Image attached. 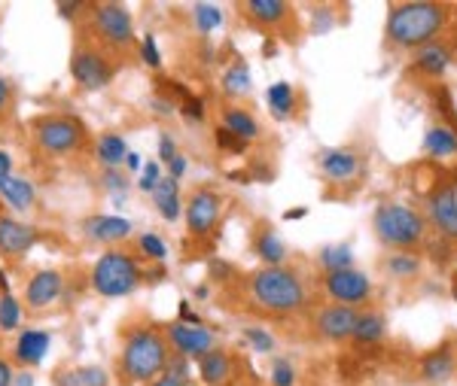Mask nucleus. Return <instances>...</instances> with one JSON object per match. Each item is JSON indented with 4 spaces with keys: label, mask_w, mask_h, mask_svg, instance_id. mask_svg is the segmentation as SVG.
<instances>
[{
    "label": "nucleus",
    "mask_w": 457,
    "mask_h": 386,
    "mask_svg": "<svg viewBox=\"0 0 457 386\" xmlns=\"http://www.w3.org/2000/svg\"><path fill=\"white\" fill-rule=\"evenodd\" d=\"M180 110H183V116H187L189 122H204V104H202V98H196V95L183 98Z\"/></svg>",
    "instance_id": "obj_43"
},
{
    "label": "nucleus",
    "mask_w": 457,
    "mask_h": 386,
    "mask_svg": "<svg viewBox=\"0 0 457 386\" xmlns=\"http://www.w3.org/2000/svg\"><path fill=\"white\" fill-rule=\"evenodd\" d=\"M83 228L92 240H101V244H116L132 234V223L125 217H92L85 219Z\"/></svg>",
    "instance_id": "obj_18"
},
{
    "label": "nucleus",
    "mask_w": 457,
    "mask_h": 386,
    "mask_svg": "<svg viewBox=\"0 0 457 386\" xmlns=\"http://www.w3.org/2000/svg\"><path fill=\"white\" fill-rule=\"evenodd\" d=\"M220 207H223V201H220V195H217V192H211V189H202V192H196V195L189 198V204H187V225H189V232L196 234V238L208 234L211 228L217 225Z\"/></svg>",
    "instance_id": "obj_12"
},
{
    "label": "nucleus",
    "mask_w": 457,
    "mask_h": 386,
    "mask_svg": "<svg viewBox=\"0 0 457 386\" xmlns=\"http://www.w3.org/2000/svg\"><path fill=\"white\" fill-rule=\"evenodd\" d=\"M34 244H37V228L19 223V219L0 217V253L25 256Z\"/></svg>",
    "instance_id": "obj_15"
},
{
    "label": "nucleus",
    "mask_w": 457,
    "mask_h": 386,
    "mask_svg": "<svg viewBox=\"0 0 457 386\" xmlns=\"http://www.w3.org/2000/svg\"><path fill=\"white\" fill-rule=\"evenodd\" d=\"M384 332H388V319L381 317V313L375 311H360V317H357V326H354V341H360V344H378V341L384 338Z\"/></svg>",
    "instance_id": "obj_24"
},
{
    "label": "nucleus",
    "mask_w": 457,
    "mask_h": 386,
    "mask_svg": "<svg viewBox=\"0 0 457 386\" xmlns=\"http://www.w3.org/2000/svg\"><path fill=\"white\" fill-rule=\"evenodd\" d=\"M223 89H226V95H245V91L250 89V70H247V64H232V67L226 70Z\"/></svg>",
    "instance_id": "obj_34"
},
{
    "label": "nucleus",
    "mask_w": 457,
    "mask_h": 386,
    "mask_svg": "<svg viewBox=\"0 0 457 386\" xmlns=\"http://www.w3.org/2000/svg\"><path fill=\"white\" fill-rule=\"evenodd\" d=\"M247 12L260 25H281L284 19H290V6L281 4V0H250Z\"/></svg>",
    "instance_id": "obj_29"
},
{
    "label": "nucleus",
    "mask_w": 457,
    "mask_h": 386,
    "mask_svg": "<svg viewBox=\"0 0 457 386\" xmlns=\"http://www.w3.org/2000/svg\"><path fill=\"white\" fill-rule=\"evenodd\" d=\"M177 323H187V326H202V319H198V313L189 307V302H180V319H177Z\"/></svg>",
    "instance_id": "obj_47"
},
{
    "label": "nucleus",
    "mask_w": 457,
    "mask_h": 386,
    "mask_svg": "<svg viewBox=\"0 0 457 386\" xmlns=\"http://www.w3.org/2000/svg\"><path fill=\"white\" fill-rule=\"evenodd\" d=\"M19 319H21V304L16 302V295L4 292V295H0V328L12 332V328L19 326Z\"/></svg>",
    "instance_id": "obj_35"
},
{
    "label": "nucleus",
    "mask_w": 457,
    "mask_h": 386,
    "mask_svg": "<svg viewBox=\"0 0 457 386\" xmlns=\"http://www.w3.org/2000/svg\"><path fill=\"white\" fill-rule=\"evenodd\" d=\"M0 195L6 198L16 210H31L34 201H37V192H34L31 180H21V177H6L0 180Z\"/></svg>",
    "instance_id": "obj_22"
},
{
    "label": "nucleus",
    "mask_w": 457,
    "mask_h": 386,
    "mask_svg": "<svg viewBox=\"0 0 457 386\" xmlns=\"http://www.w3.org/2000/svg\"><path fill=\"white\" fill-rule=\"evenodd\" d=\"M171 344L177 347V353L187 359H202L204 353L213 350V332L204 326H187V323H171L168 328Z\"/></svg>",
    "instance_id": "obj_11"
},
{
    "label": "nucleus",
    "mask_w": 457,
    "mask_h": 386,
    "mask_svg": "<svg viewBox=\"0 0 457 386\" xmlns=\"http://www.w3.org/2000/svg\"><path fill=\"white\" fill-rule=\"evenodd\" d=\"M245 338L256 353H271L275 350V338H271L266 328H245Z\"/></svg>",
    "instance_id": "obj_38"
},
{
    "label": "nucleus",
    "mask_w": 457,
    "mask_h": 386,
    "mask_svg": "<svg viewBox=\"0 0 457 386\" xmlns=\"http://www.w3.org/2000/svg\"><path fill=\"white\" fill-rule=\"evenodd\" d=\"M95 153H98V161H101L107 170H116V164H123L128 155V143L123 134H101Z\"/></svg>",
    "instance_id": "obj_27"
},
{
    "label": "nucleus",
    "mask_w": 457,
    "mask_h": 386,
    "mask_svg": "<svg viewBox=\"0 0 457 386\" xmlns=\"http://www.w3.org/2000/svg\"><path fill=\"white\" fill-rule=\"evenodd\" d=\"M149 386H187L183 381H177V377H171V374H162V377H156Z\"/></svg>",
    "instance_id": "obj_52"
},
{
    "label": "nucleus",
    "mask_w": 457,
    "mask_h": 386,
    "mask_svg": "<svg viewBox=\"0 0 457 386\" xmlns=\"http://www.w3.org/2000/svg\"><path fill=\"white\" fill-rule=\"evenodd\" d=\"M153 201H156L159 213L168 219V223L180 219L183 210H180V189H177V180H171V177L159 180V185H156V192H153Z\"/></svg>",
    "instance_id": "obj_25"
},
{
    "label": "nucleus",
    "mask_w": 457,
    "mask_h": 386,
    "mask_svg": "<svg viewBox=\"0 0 457 386\" xmlns=\"http://www.w3.org/2000/svg\"><path fill=\"white\" fill-rule=\"evenodd\" d=\"M448 64H452V49H448L445 43H427V46L415 49L412 67L427 76H442L448 70Z\"/></svg>",
    "instance_id": "obj_19"
},
{
    "label": "nucleus",
    "mask_w": 457,
    "mask_h": 386,
    "mask_svg": "<svg viewBox=\"0 0 457 386\" xmlns=\"http://www.w3.org/2000/svg\"><path fill=\"white\" fill-rule=\"evenodd\" d=\"M357 317L360 311L357 307H348V304H330L320 311L317 317V332L330 341H345L354 335V326H357Z\"/></svg>",
    "instance_id": "obj_13"
},
{
    "label": "nucleus",
    "mask_w": 457,
    "mask_h": 386,
    "mask_svg": "<svg viewBox=\"0 0 457 386\" xmlns=\"http://www.w3.org/2000/svg\"><path fill=\"white\" fill-rule=\"evenodd\" d=\"M10 104H12V89H10V83L0 76V113L10 110Z\"/></svg>",
    "instance_id": "obj_48"
},
{
    "label": "nucleus",
    "mask_w": 457,
    "mask_h": 386,
    "mask_svg": "<svg viewBox=\"0 0 457 386\" xmlns=\"http://www.w3.org/2000/svg\"><path fill=\"white\" fill-rule=\"evenodd\" d=\"M125 168H128V170H140V168H144V161H140V155H138V153H132V149H128Z\"/></svg>",
    "instance_id": "obj_51"
},
{
    "label": "nucleus",
    "mask_w": 457,
    "mask_h": 386,
    "mask_svg": "<svg viewBox=\"0 0 457 386\" xmlns=\"http://www.w3.org/2000/svg\"><path fill=\"white\" fill-rule=\"evenodd\" d=\"M138 247H140V253H144L147 259H153V262H165L168 259V247H165V240H162L159 234H140Z\"/></svg>",
    "instance_id": "obj_37"
},
{
    "label": "nucleus",
    "mask_w": 457,
    "mask_h": 386,
    "mask_svg": "<svg viewBox=\"0 0 457 386\" xmlns=\"http://www.w3.org/2000/svg\"><path fill=\"white\" fill-rule=\"evenodd\" d=\"M140 286V268L123 249H107L98 256L95 268H92V289L104 298H123L132 295Z\"/></svg>",
    "instance_id": "obj_5"
},
{
    "label": "nucleus",
    "mask_w": 457,
    "mask_h": 386,
    "mask_svg": "<svg viewBox=\"0 0 457 386\" xmlns=\"http://www.w3.org/2000/svg\"><path fill=\"white\" fill-rule=\"evenodd\" d=\"M388 271L394 277H415L421 271V256L397 249V253H390V259H388Z\"/></svg>",
    "instance_id": "obj_32"
},
{
    "label": "nucleus",
    "mask_w": 457,
    "mask_h": 386,
    "mask_svg": "<svg viewBox=\"0 0 457 386\" xmlns=\"http://www.w3.org/2000/svg\"><path fill=\"white\" fill-rule=\"evenodd\" d=\"M373 225L381 244L405 249V253H409L412 247L424 244V234H427L424 217L405 204H381L373 217Z\"/></svg>",
    "instance_id": "obj_4"
},
{
    "label": "nucleus",
    "mask_w": 457,
    "mask_h": 386,
    "mask_svg": "<svg viewBox=\"0 0 457 386\" xmlns=\"http://www.w3.org/2000/svg\"><path fill=\"white\" fill-rule=\"evenodd\" d=\"M424 153L430 159H452L457 155V131L448 125H433L430 131L424 134Z\"/></svg>",
    "instance_id": "obj_21"
},
{
    "label": "nucleus",
    "mask_w": 457,
    "mask_h": 386,
    "mask_svg": "<svg viewBox=\"0 0 457 386\" xmlns=\"http://www.w3.org/2000/svg\"><path fill=\"white\" fill-rule=\"evenodd\" d=\"M427 217L448 240H457V189L452 183H439L427 195Z\"/></svg>",
    "instance_id": "obj_10"
},
{
    "label": "nucleus",
    "mask_w": 457,
    "mask_h": 386,
    "mask_svg": "<svg viewBox=\"0 0 457 386\" xmlns=\"http://www.w3.org/2000/svg\"><path fill=\"white\" fill-rule=\"evenodd\" d=\"M6 177H12V159H10V153L0 149V180H6Z\"/></svg>",
    "instance_id": "obj_49"
},
{
    "label": "nucleus",
    "mask_w": 457,
    "mask_h": 386,
    "mask_svg": "<svg viewBox=\"0 0 457 386\" xmlns=\"http://www.w3.org/2000/svg\"><path fill=\"white\" fill-rule=\"evenodd\" d=\"M354 262L351 256V247L348 244H333V247H324L320 249V264L326 268V274H335V271H348Z\"/></svg>",
    "instance_id": "obj_31"
},
{
    "label": "nucleus",
    "mask_w": 457,
    "mask_h": 386,
    "mask_svg": "<svg viewBox=\"0 0 457 386\" xmlns=\"http://www.w3.org/2000/svg\"><path fill=\"white\" fill-rule=\"evenodd\" d=\"M320 174L326 177V180L333 183H348L354 180L357 174H360V155L351 153V149H326V153H320Z\"/></svg>",
    "instance_id": "obj_14"
},
{
    "label": "nucleus",
    "mask_w": 457,
    "mask_h": 386,
    "mask_svg": "<svg viewBox=\"0 0 457 386\" xmlns=\"http://www.w3.org/2000/svg\"><path fill=\"white\" fill-rule=\"evenodd\" d=\"M159 180H162V168H159V161H147V168H140V189L153 195L156 185H159Z\"/></svg>",
    "instance_id": "obj_42"
},
{
    "label": "nucleus",
    "mask_w": 457,
    "mask_h": 386,
    "mask_svg": "<svg viewBox=\"0 0 457 386\" xmlns=\"http://www.w3.org/2000/svg\"><path fill=\"white\" fill-rule=\"evenodd\" d=\"M256 256L266 262V268H281V262L287 259V247L275 232H266L256 238Z\"/></svg>",
    "instance_id": "obj_30"
},
{
    "label": "nucleus",
    "mask_w": 457,
    "mask_h": 386,
    "mask_svg": "<svg viewBox=\"0 0 457 386\" xmlns=\"http://www.w3.org/2000/svg\"><path fill=\"white\" fill-rule=\"evenodd\" d=\"M271 383L275 386H293L296 383V371L287 359H275L271 362Z\"/></svg>",
    "instance_id": "obj_39"
},
{
    "label": "nucleus",
    "mask_w": 457,
    "mask_h": 386,
    "mask_svg": "<svg viewBox=\"0 0 457 386\" xmlns=\"http://www.w3.org/2000/svg\"><path fill=\"white\" fill-rule=\"evenodd\" d=\"M168 347L165 338L153 328H138L125 338L123 347V371L134 383H153L156 377L165 374Z\"/></svg>",
    "instance_id": "obj_2"
},
{
    "label": "nucleus",
    "mask_w": 457,
    "mask_h": 386,
    "mask_svg": "<svg viewBox=\"0 0 457 386\" xmlns=\"http://www.w3.org/2000/svg\"><path fill=\"white\" fill-rule=\"evenodd\" d=\"M12 386H34V377L28 374V371H25V374H16V377H12Z\"/></svg>",
    "instance_id": "obj_54"
},
{
    "label": "nucleus",
    "mask_w": 457,
    "mask_h": 386,
    "mask_svg": "<svg viewBox=\"0 0 457 386\" xmlns=\"http://www.w3.org/2000/svg\"><path fill=\"white\" fill-rule=\"evenodd\" d=\"M305 213H309L305 207H296V210H287V219H302Z\"/></svg>",
    "instance_id": "obj_55"
},
{
    "label": "nucleus",
    "mask_w": 457,
    "mask_h": 386,
    "mask_svg": "<svg viewBox=\"0 0 457 386\" xmlns=\"http://www.w3.org/2000/svg\"><path fill=\"white\" fill-rule=\"evenodd\" d=\"M104 185L113 195H125V177L116 174V170H104Z\"/></svg>",
    "instance_id": "obj_45"
},
{
    "label": "nucleus",
    "mask_w": 457,
    "mask_h": 386,
    "mask_svg": "<svg viewBox=\"0 0 457 386\" xmlns=\"http://www.w3.org/2000/svg\"><path fill=\"white\" fill-rule=\"evenodd\" d=\"M324 289L335 304H348V307L366 302V298L373 295V283H369V277L360 274V271H354V268L326 274Z\"/></svg>",
    "instance_id": "obj_9"
},
{
    "label": "nucleus",
    "mask_w": 457,
    "mask_h": 386,
    "mask_svg": "<svg viewBox=\"0 0 457 386\" xmlns=\"http://www.w3.org/2000/svg\"><path fill=\"white\" fill-rule=\"evenodd\" d=\"M177 143H174V138H171V134H162L159 138V161L162 164H168L171 159H177Z\"/></svg>",
    "instance_id": "obj_44"
},
{
    "label": "nucleus",
    "mask_w": 457,
    "mask_h": 386,
    "mask_svg": "<svg viewBox=\"0 0 457 386\" xmlns=\"http://www.w3.org/2000/svg\"><path fill=\"white\" fill-rule=\"evenodd\" d=\"M192 16H196V28L202 34H211L223 25V10H220V6H211V4H196Z\"/></svg>",
    "instance_id": "obj_33"
},
{
    "label": "nucleus",
    "mask_w": 457,
    "mask_h": 386,
    "mask_svg": "<svg viewBox=\"0 0 457 386\" xmlns=\"http://www.w3.org/2000/svg\"><path fill=\"white\" fill-rule=\"evenodd\" d=\"M421 374H424V381H430V383L448 381V377L454 374V350H452V344H442L439 350L427 353L424 359H421Z\"/></svg>",
    "instance_id": "obj_20"
},
{
    "label": "nucleus",
    "mask_w": 457,
    "mask_h": 386,
    "mask_svg": "<svg viewBox=\"0 0 457 386\" xmlns=\"http://www.w3.org/2000/svg\"><path fill=\"white\" fill-rule=\"evenodd\" d=\"M223 128L226 131H232L235 138H241L245 143L260 138V125H256V119L250 116L247 110H241V106H228V110L223 113Z\"/></svg>",
    "instance_id": "obj_26"
},
{
    "label": "nucleus",
    "mask_w": 457,
    "mask_h": 386,
    "mask_svg": "<svg viewBox=\"0 0 457 386\" xmlns=\"http://www.w3.org/2000/svg\"><path fill=\"white\" fill-rule=\"evenodd\" d=\"M217 146L223 149V153L238 155V153H245V149H247V143L241 138H235L232 131H226V128H217Z\"/></svg>",
    "instance_id": "obj_41"
},
{
    "label": "nucleus",
    "mask_w": 457,
    "mask_h": 386,
    "mask_svg": "<svg viewBox=\"0 0 457 386\" xmlns=\"http://www.w3.org/2000/svg\"><path fill=\"white\" fill-rule=\"evenodd\" d=\"M187 159H183V155H177V159H171L168 161V177H171V180H180V177L183 174H187Z\"/></svg>",
    "instance_id": "obj_46"
},
{
    "label": "nucleus",
    "mask_w": 457,
    "mask_h": 386,
    "mask_svg": "<svg viewBox=\"0 0 457 386\" xmlns=\"http://www.w3.org/2000/svg\"><path fill=\"white\" fill-rule=\"evenodd\" d=\"M250 292H253L256 304L269 307L277 313L299 311L305 304V286L293 271L287 268H262L250 280Z\"/></svg>",
    "instance_id": "obj_3"
},
{
    "label": "nucleus",
    "mask_w": 457,
    "mask_h": 386,
    "mask_svg": "<svg viewBox=\"0 0 457 386\" xmlns=\"http://www.w3.org/2000/svg\"><path fill=\"white\" fill-rule=\"evenodd\" d=\"M140 59H144L147 67H153V70H159L162 67V52H159V43H156V37H147L140 40Z\"/></svg>",
    "instance_id": "obj_40"
},
{
    "label": "nucleus",
    "mask_w": 457,
    "mask_h": 386,
    "mask_svg": "<svg viewBox=\"0 0 457 386\" xmlns=\"http://www.w3.org/2000/svg\"><path fill=\"white\" fill-rule=\"evenodd\" d=\"M12 377H16V374H12V368L0 359V386H12Z\"/></svg>",
    "instance_id": "obj_50"
},
{
    "label": "nucleus",
    "mask_w": 457,
    "mask_h": 386,
    "mask_svg": "<svg viewBox=\"0 0 457 386\" xmlns=\"http://www.w3.org/2000/svg\"><path fill=\"white\" fill-rule=\"evenodd\" d=\"M92 25H95L101 40H107L110 46H128L134 40L132 12L119 4H98L92 10Z\"/></svg>",
    "instance_id": "obj_6"
},
{
    "label": "nucleus",
    "mask_w": 457,
    "mask_h": 386,
    "mask_svg": "<svg viewBox=\"0 0 457 386\" xmlns=\"http://www.w3.org/2000/svg\"><path fill=\"white\" fill-rule=\"evenodd\" d=\"M59 386H68V383H59Z\"/></svg>",
    "instance_id": "obj_56"
},
{
    "label": "nucleus",
    "mask_w": 457,
    "mask_h": 386,
    "mask_svg": "<svg viewBox=\"0 0 457 386\" xmlns=\"http://www.w3.org/2000/svg\"><path fill=\"white\" fill-rule=\"evenodd\" d=\"M37 140L40 146L52 155L74 153V149L83 146V128L80 122H74V119H61V116L43 119L37 125Z\"/></svg>",
    "instance_id": "obj_8"
},
{
    "label": "nucleus",
    "mask_w": 457,
    "mask_h": 386,
    "mask_svg": "<svg viewBox=\"0 0 457 386\" xmlns=\"http://www.w3.org/2000/svg\"><path fill=\"white\" fill-rule=\"evenodd\" d=\"M49 344H52V335L43 332V328H25L16 341V359L21 366H40L43 356L49 353Z\"/></svg>",
    "instance_id": "obj_17"
},
{
    "label": "nucleus",
    "mask_w": 457,
    "mask_h": 386,
    "mask_svg": "<svg viewBox=\"0 0 457 386\" xmlns=\"http://www.w3.org/2000/svg\"><path fill=\"white\" fill-rule=\"evenodd\" d=\"M228 371H232V366H228V356L223 350H211V353H204L202 359H198V377H202V383H208V386L226 383Z\"/></svg>",
    "instance_id": "obj_23"
},
{
    "label": "nucleus",
    "mask_w": 457,
    "mask_h": 386,
    "mask_svg": "<svg viewBox=\"0 0 457 386\" xmlns=\"http://www.w3.org/2000/svg\"><path fill=\"white\" fill-rule=\"evenodd\" d=\"M70 76L76 85H83L85 91H98L113 80V64L104 59L95 49H76L70 55Z\"/></svg>",
    "instance_id": "obj_7"
},
{
    "label": "nucleus",
    "mask_w": 457,
    "mask_h": 386,
    "mask_svg": "<svg viewBox=\"0 0 457 386\" xmlns=\"http://www.w3.org/2000/svg\"><path fill=\"white\" fill-rule=\"evenodd\" d=\"M80 6L83 4H59V12H61V16H76V12H80Z\"/></svg>",
    "instance_id": "obj_53"
},
{
    "label": "nucleus",
    "mask_w": 457,
    "mask_h": 386,
    "mask_svg": "<svg viewBox=\"0 0 457 386\" xmlns=\"http://www.w3.org/2000/svg\"><path fill=\"white\" fill-rule=\"evenodd\" d=\"M61 289H64V280L59 271H37L25 289V302L31 307H49L52 302H59Z\"/></svg>",
    "instance_id": "obj_16"
},
{
    "label": "nucleus",
    "mask_w": 457,
    "mask_h": 386,
    "mask_svg": "<svg viewBox=\"0 0 457 386\" xmlns=\"http://www.w3.org/2000/svg\"><path fill=\"white\" fill-rule=\"evenodd\" d=\"M448 6L430 4V0H412L397 4L388 12V40L399 49H421L445 28Z\"/></svg>",
    "instance_id": "obj_1"
},
{
    "label": "nucleus",
    "mask_w": 457,
    "mask_h": 386,
    "mask_svg": "<svg viewBox=\"0 0 457 386\" xmlns=\"http://www.w3.org/2000/svg\"><path fill=\"white\" fill-rule=\"evenodd\" d=\"M266 101H269V110L275 119H290L293 104H296V89H293L290 83H275V85H269Z\"/></svg>",
    "instance_id": "obj_28"
},
{
    "label": "nucleus",
    "mask_w": 457,
    "mask_h": 386,
    "mask_svg": "<svg viewBox=\"0 0 457 386\" xmlns=\"http://www.w3.org/2000/svg\"><path fill=\"white\" fill-rule=\"evenodd\" d=\"M64 383L68 386H107V371L95 368V366H85V368H76Z\"/></svg>",
    "instance_id": "obj_36"
}]
</instances>
